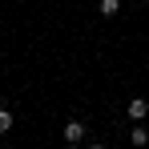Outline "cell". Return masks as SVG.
<instances>
[{
  "instance_id": "1",
  "label": "cell",
  "mask_w": 149,
  "mask_h": 149,
  "mask_svg": "<svg viewBox=\"0 0 149 149\" xmlns=\"http://www.w3.org/2000/svg\"><path fill=\"white\" fill-rule=\"evenodd\" d=\"M125 117H129V121H145L149 117V101L145 97H133L129 105H125Z\"/></svg>"
},
{
  "instance_id": "2",
  "label": "cell",
  "mask_w": 149,
  "mask_h": 149,
  "mask_svg": "<svg viewBox=\"0 0 149 149\" xmlns=\"http://www.w3.org/2000/svg\"><path fill=\"white\" fill-rule=\"evenodd\" d=\"M129 145H133V149H145V145H149V129H145V121H133V129H129Z\"/></svg>"
},
{
  "instance_id": "3",
  "label": "cell",
  "mask_w": 149,
  "mask_h": 149,
  "mask_svg": "<svg viewBox=\"0 0 149 149\" xmlns=\"http://www.w3.org/2000/svg\"><path fill=\"white\" fill-rule=\"evenodd\" d=\"M61 133H65V141H85V121H65V129H61Z\"/></svg>"
},
{
  "instance_id": "4",
  "label": "cell",
  "mask_w": 149,
  "mask_h": 149,
  "mask_svg": "<svg viewBox=\"0 0 149 149\" xmlns=\"http://www.w3.org/2000/svg\"><path fill=\"white\" fill-rule=\"evenodd\" d=\"M12 121H16V117H12V105H4V101H0V137H4V133H12Z\"/></svg>"
},
{
  "instance_id": "5",
  "label": "cell",
  "mask_w": 149,
  "mask_h": 149,
  "mask_svg": "<svg viewBox=\"0 0 149 149\" xmlns=\"http://www.w3.org/2000/svg\"><path fill=\"white\" fill-rule=\"evenodd\" d=\"M97 12L105 16V20H113V16L121 12V0H101V4H97Z\"/></svg>"
},
{
  "instance_id": "6",
  "label": "cell",
  "mask_w": 149,
  "mask_h": 149,
  "mask_svg": "<svg viewBox=\"0 0 149 149\" xmlns=\"http://www.w3.org/2000/svg\"><path fill=\"white\" fill-rule=\"evenodd\" d=\"M89 149H109V145H105V141H93V145H89Z\"/></svg>"
},
{
  "instance_id": "7",
  "label": "cell",
  "mask_w": 149,
  "mask_h": 149,
  "mask_svg": "<svg viewBox=\"0 0 149 149\" xmlns=\"http://www.w3.org/2000/svg\"><path fill=\"white\" fill-rule=\"evenodd\" d=\"M65 149H81V141H69V145H65Z\"/></svg>"
},
{
  "instance_id": "8",
  "label": "cell",
  "mask_w": 149,
  "mask_h": 149,
  "mask_svg": "<svg viewBox=\"0 0 149 149\" xmlns=\"http://www.w3.org/2000/svg\"><path fill=\"white\" fill-rule=\"evenodd\" d=\"M0 149H8V145H4V141H0Z\"/></svg>"
},
{
  "instance_id": "9",
  "label": "cell",
  "mask_w": 149,
  "mask_h": 149,
  "mask_svg": "<svg viewBox=\"0 0 149 149\" xmlns=\"http://www.w3.org/2000/svg\"><path fill=\"white\" fill-rule=\"evenodd\" d=\"M141 4H149V0H141Z\"/></svg>"
}]
</instances>
